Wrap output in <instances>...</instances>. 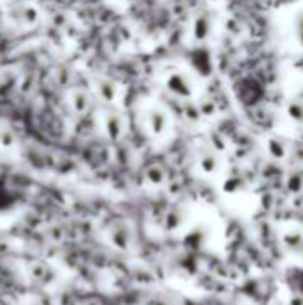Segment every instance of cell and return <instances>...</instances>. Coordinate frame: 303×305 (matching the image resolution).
<instances>
[{
  "mask_svg": "<svg viewBox=\"0 0 303 305\" xmlns=\"http://www.w3.org/2000/svg\"><path fill=\"white\" fill-rule=\"evenodd\" d=\"M168 88L177 95V97H189L191 95V88H189V80L186 79L180 73H175L168 79Z\"/></svg>",
  "mask_w": 303,
  "mask_h": 305,
  "instance_id": "cell-1",
  "label": "cell"
},
{
  "mask_svg": "<svg viewBox=\"0 0 303 305\" xmlns=\"http://www.w3.org/2000/svg\"><path fill=\"white\" fill-rule=\"evenodd\" d=\"M73 107L80 113L86 111V109L90 107V98H88V95L82 93V91H77V93L73 95Z\"/></svg>",
  "mask_w": 303,
  "mask_h": 305,
  "instance_id": "cell-6",
  "label": "cell"
},
{
  "mask_svg": "<svg viewBox=\"0 0 303 305\" xmlns=\"http://www.w3.org/2000/svg\"><path fill=\"white\" fill-rule=\"evenodd\" d=\"M107 132L111 134V138H118V136L121 134V128H123V123H121V118L118 115H109L107 116Z\"/></svg>",
  "mask_w": 303,
  "mask_h": 305,
  "instance_id": "cell-2",
  "label": "cell"
},
{
  "mask_svg": "<svg viewBox=\"0 0 303 305\" xmlns=\"http://www.w3.org/2000/svg\"><path fill=\"white\" fill-rule=\"evenodd\" d=\"M150 127H152V130H154L155 134H159V132L164 130V127H166L164 113H161V111L150 113Z\"/></svg>",
  "mask_w": 303,
  "mask_h": 305,
  "instance_id": "cell-4",
  "label": "cell"
},
{
  "mask_svg": "<svg viewBox=\"0 0 303 305\" xmlns=\"http://www.w3.org/2000/svg\"><path fill=\"white\" fill-rule=\"evenodd\" d=\"M296 34L298 39H300V45L303 47V13H300V16L296 20Z\"/></svg>",
  "mask_w": 303,
  "mask_h": 305,
  "instance_id": "cell-11",
  "label": "cell"
},
{
  "mask_svg": "<svg viewBox=\"0 0 303 305\" xmlns=\"http://www.w3.org/2000/svg\"><path fill=\"white\" fill-rule=\"evenodd\" d=\"M269 152H271V156L276 157V159H282V157L286 156V146H284L282 141L273 139V141H269Z\"/></svg>",
  "mask_w": 303,
  "mask_h": 305,
  "instance_id": "cell-7",
  "label": "cell"
},
{
  "mask_svg": "<svg viewBox=\"0 0 303 305\" xmlns=\"http://www.w3.org/2000/svg\"><path fill=\"white\" fill-rule=\"evenodd\" d=\"M202 168L205 171H212L216 168V157L214 156H203L202 157Z\"/></svg>",
  "mask_w": 303,
  "mask_h": 305,
  "instance_id": "cell-10",
  "label": "cell"
},
{
  "mask_svg": "<svg viewBox=\"0 0 303 305\" xmlns=\"http://www.w3.org/2000/svg\"><path fill=\"white\" fill-rule=\"evenodd\" d=\"M289 116L294 122H303V104L301 102H293L289 105Z\"/></svg>",
  "mask_w": 303,
  "mask_h": 305,
  "instance_id": "cell-8",
  "label": "cell"
},
{
  "mask_svg": "<svg viewBox=\"0 0 303 305\" xmlns=\"http://www.w3.org/2000/svg\"><path fill=\"white\" fill-rule=\"evenodd\" d=\"M146 175H148V179H150L152 182H162V181H164V171H162L159 166L150 168L148 173H146Z\"/></svg>",
  "mask_w": 303,
  "mask_h": 305,
  "instance_id": "cell-9",
  "label": "cell"
},
{
  "mask_svg": "<svg viewBox=\"0 0 303 305\" xmlns=\"http://www.w3.org/2000/svg\"><path fill=\"white\" fill-rule=\"evenodd\" d=\"M210 20L207 16H200L197 21V25H194V36H197V39H205L207 34H209L210 31Z\"/></svg>",
  "mask_w": 303,
  "mask_h": 305,
  "instance_id": "cell-5",
  "label": "cell"
},
{
  "mask_svg": "<svg viewBox=\"0 0 303 305\" xmlns=\"http://www.w3.org/2000/svg\"><path fill=\"white\" fill-rule=\"evenodd\" d=\"M98 91H100V97L103 100L111 102L116 97V84L111 82V80H102V82L98 84Z\"/></svg>",
  "mask_w": 303,
  "mask_h": 305,
  "instance_id": "cell-3",
  "label": "cell"
}]
</instances>
